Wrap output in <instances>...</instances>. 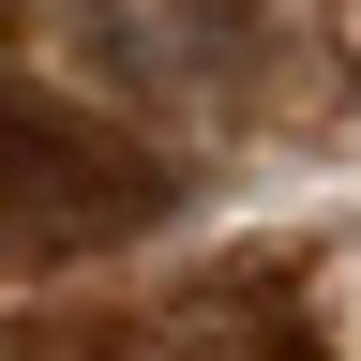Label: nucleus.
I'll use <instances>...</instances> for the list:
<instances>
[{"label": "nucleus", "instance_id": "nucleus-1", "mask_svg": "<svg viewBox=\"0 0 361 361\" xmlns=\"http://www.w3.org/2000/svg\"><path fill=\"white\" fill-rule=\"evenodd\" d=\"M90 30H106V61L121 75H180V90H226V75H256V16L241 0H90Z\"/></svg>", "mask_w": 361, "mask_h": 361}]
</instances>
